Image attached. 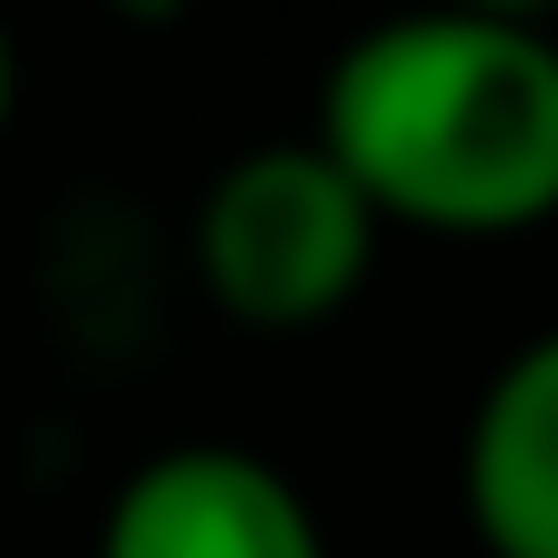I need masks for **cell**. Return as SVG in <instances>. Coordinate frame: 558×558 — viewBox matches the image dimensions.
I'll list each match as a JSON object with an SVG mask.
<instances>
[{
  "label": "cell",
  "instance_id": "1",
  "mask_svg": "<svg viewBox=\"0 0 558 558\" xmlns=\"http://www.w3.org/2000/svg\"><path fill=\"white\" fill-rule=\"evenodd\" d=\"M317 140L381 223L447 242L531 233L558 215V38L457 0L373 20L317 84Z\"/></svg>",
  "mask_w": 558,
  "mask_h": 558
},
{
  "label": "cell",
  "instance_id": "2",
  "mask_svg": "<svg viewBox=\"0 0 558 558\" xmlns=\"http://www.w3.org/2000/svg\"><path fill=\"white\" fill-rule=\"evenodd\" d=\"M381 205L326 140H260L196 205V279L252 336H307L344 317L373 279Z\"/></svg>",
  "mask_w": 558,
  "mask_h": 558
},
{
  "label": "cell",
  "instance_id": "3",
  "mask_svg": "<svg viewBox=\"0 0 558 558\" xmlns=\"http://www.w3.org/2000/svg\"><path fill=\"white\" fill-rule=\"evenodd\" d=\"M94 558H326V531L270 457L196 438L121 475Z\"/></svg>",
  "mask_w": 558,
  "mask_h": 558
},
{
  "label": "cell",
  "instance_id": "4",
  "mask_svg": "<svg viewBox=\"0 0 558 558\" xmlns=\"http://www.w3.org/2000/svg\"><path fill=\"white\" fill-rule=\"evenodd\" d=\"M457 494L484 558H558V326L484 381L465 418Z\"/></svg>",
  "mask_w": 558,
  "mask_h": 558
},
{
  "label": "cell",
  "instance_id": "5",
  "mask_svg": "<svg viewBox=\"0 0 558 558\" xmlns=\"http://www.w3.org/2000/svg\"><path fill=\"white\" fill-rule=\"evenodd\" d=\"M112 20H131V28H168V20H186V0H102Z\"/></svg>",
  "mask_w": 558,
  "mask_h": 558
},
{
  "label": "cell",
  "instance_id": "6",
  "mask_svg": "<svg viewBox=\"0 0 558 558\" xmlns=\"http://www.w3.org/2000/svg\"><path fill=\"white\" fill-rule=\"evenodd\" d=\"M457 10H484V20H512V28H539L558 0H457Z\"/></svg>",
  "mask_w": 558,
  "mask_h": 558
},
{
  "label": "cell",
  "instance_id": "7",
  "mask_svg": "<svg viewBox=\"0 0 558 558\" xmlns=\"http://www.w3.org/2000/svg\"><path fill=\"white\" fill-rule=\"evenodd\" d=\"M10 112H20V38L0 20V131H10Z\"/></svg>",
  "mask_w": 558,
  "mask_h": 558
}]
</instances>
